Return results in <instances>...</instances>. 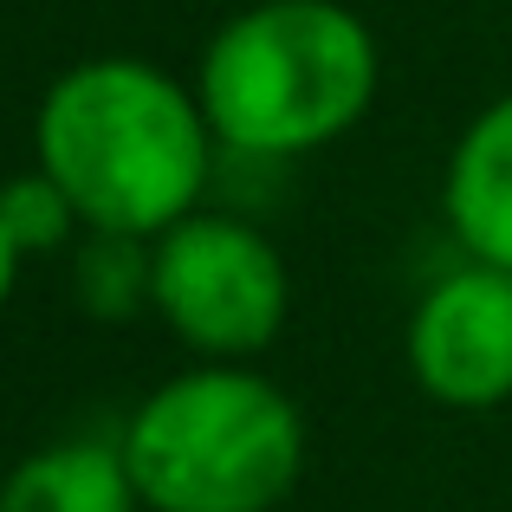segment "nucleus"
I'll return each mask as SVG.
<instances>
[{"label": "nucleus", "instance_id": "obj_1", "mask_svg": "<svg viewBox=\"0 0 512 512\" xmlns=\"http://www.w3.org/2000/svg\"><path fill=\"white\" fill-rule=\"evenodd\" d=\"M33 156L91 234L163 240L201 208L214 130L195 91L150 59H85L52 78Z\"/></svg>", "mask_w": 512, "mask_h": 512}, {"label": "nucleus", "instance_id": "obj_2", "mask_svg": "<svg viewBox=\"0 0 512 512\" xmlns=\"http://www.w3.org/2000/svg\"><path fill=\"white\" fill-rule=\"evenodd\" d=\"M195 98L227 150H325L376 98V39L338 0H260L208 39Z\"/></svg>", "mask_w": 512, "mask_h": 512}, {"label": "nucleus", "instance_id": "obj_3", "mask_svg": "<svg viewBox=\"0 0 512 512\" xmlns=\"http://www.w3.org/2000/svg\"><path fill=\"white\" fill-rule=\"evenodd\" d=\"M150 512H273L299 487L305 422L253 370H188L117 435Z\"/></svg>", "mask_w": 512, "mask_h": 512}, {"label": "nucleus", "instance_id": "obj_4", "mask_svg": "<svg viewBox=\"0 0 512 512\" xmlns=\"http://www.w3.org/2000/svg\"><path fill=\"white\" fill-rule=\"evenodd\" d=\"M150 305L201 357H253L286 325V260L234 214H188L150 240Z\"/></svg>", "mask_w": 512, "mask_h": 512}, {"label": "nucleus", "instance_id": "obj_5", "mask_svg": "<svg viewBox=\"0 0 512 512\" xmlns=\"http://www.w3.org/2000/svg\"><path fill=\"white\" fill-rule=\"evenodd\" d=\"M409 370L448 409H493L512 396V273L454 266L409 318Z\"/></svg>", "mask_w": 512, "mask_h": 512}, {"label": "nucleus", "instance_id": "obj_6", "mask_svg": "<svg viewBox=\"0 0 512 512\" xmlns=\"http://www.w3.org/2000/svg\"><path fill=\"white\" fill-rule=\"evenodd\" d=\"M441 208L467 260L512 273V91L461 130L448 182H441Z\"/></svg>", "mask_w": 512, "mask_h": 512}, {"label": "nucleus", "instance_id": "obj_7", "mask_svg": "<svg viewBox=\"0 0 512 512\" xmlns=\"http://www.w3.org/2000/svg\"><path fill=\"white\" fill-rule=\"evenodd\" d=\"M143 493L117 441H52L0 480V512H137Z\"/></svg>", "mask_w": 512, "mask_h": 512}, {"label": "nucleus", "instance_id": "obj_8", "mask_svg": "<svg viewBox=\"0 0 512 512\" xmlns=\"http://www.w3.org/2000/svg\"><path fill=\"white\" fill-rule=\"evenodd\" d=\"M78 286H85V305L98 318H130L137 305H150V247L124 234H98L85 247Z\"/></svg>", "mask_w": 512, "mask_h": 512}, {"label": "nucleus", "instance_id": "obj_9", "mask_svg": "<svg viewBox=\"0 0 512 512\" xmlns=\"http://www.w3.org/2000/svg\"><path fill=\"white\" fill-rule=\"evenodd\" d=\"M0 221H7V234H13L20 253H39V247H59L78 214H72V201H65V188L52 182L46 169H33V175H13V182L0 188Z\"/></svg>", "mask_w": 512, "mask_h": 512}, {"label": "nucleus", "instance_id": "obj_10", "mask_svg": "<svg viewBox=\"0 0 512 512\" xmlns=\"http://www.w3.org/2000/svg\"><path fill=\"white\" fill-rule=\"evenodd\" d=\"M13 279H20V247H13V234H7V221H0V305H7V292H13Z\"/></svg>", "mask_w": 512, "mask_h": 512}]
</instances>
